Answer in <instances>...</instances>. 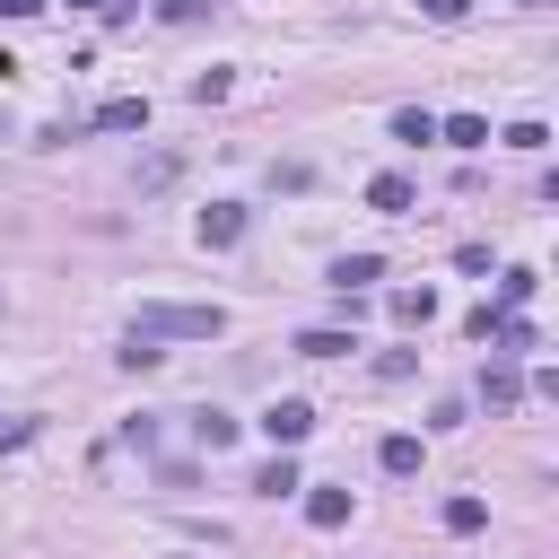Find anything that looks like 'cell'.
I'll use <instances>...</instances> for the list:
<instances>
[{
    "label": "cell",
    "instance_id": "cell-1",
    "mask_svg": "<svg viewBox=\"0 0 559 559\" xmlns=\"http://www.w3.org/2000/svg\"><path fill=\"white\" fill-rule=\"evenodd\" d=\"M131 332H148V341H218V332H227V314H218V306L157 297V306H140V323H131Z\"/></svg>",
    "mask_w": 559,
    "mask_h": 559
},
{
    "label": "cell",
    "instance_id": "cell-2",
    "mask_svg": "<svg viewBox=\"0 0 559 559\" xmlns=\"http://www.w3.org/2000/svg\"><path fill=\"white\" fill-rule=\"evenodd\" d=\"M253 428H262L271 445H306V437H314V402H297V393H280V402H271V411H262Z\"/></svg>",
    "mask_w": 559,
    "mask_h": 559
},
{
    "label": "cell",
    "instance_id": "cell-3",
    "mask_svg": "<svg viewBox=\"0 0 559 559\" xmlns=\"http://www.w3.org/2000/svg\"><path fill=\"white\" fill-rule=\"evenodd\" d=\"M192 236H201V245H210V253H227V245H236V236H245V201H210V210H201V227H192Z\"/></svg>",
    "mask_w": 559,
    "mask_h": 559
},
{
    "label": "cell",
    "instance_id": "cell-4",
    "mask_svg": "<svg viewBox=\"0 0 559 559\" xmlns=\"http://www.w3.org/2000/svg\"><path fill=\"white\" fill-rule=\"evenodd\" d=\"M96 131H148V96H105L96 105Z\"/></svg>",
    "mask_w": 559,
    "mask_h": 559
},
{
    "label": "cell",
    "instance_id": "cell-5",
    "mask_svg": "<svg viewBox=\"0 0 559 559\" xmlns=\"http://www.w3.org/2000/svg\"><path fill=\"white\" fill-rule=\"evenodd\" d=\"M367 280H384V253H341V262H332V288H341V297H358Z\"/></svg>",
    "mask_w": 559,
    "mask_h": 559
},
{
    "label": "cell",
    "instance_id": "cell-6",
    "mask_svg": "<svg viewBox=\"0 0 559 559\" xmlns=\"http://www.w3.org/2000/svg\"><path fill=\"white\" fill-rule=\"evenodd\" d=\"M393 323L428 332V323H437V288H428V280H419V288H393Z\"/></svg>",
    "mask_w": 559,
    "mask_h": 559
},
{
    "label": "cell",
    "instance_id": "cell-7",
    "mask_svg": "<svg viewBox=\"0 0 559 559\" xmlns=\"http://www.w3.org/2000/svg\"><path fill=\"white\" fill-rule=\"evenodd\" d=\"M480 402H489V411H515V402H524V376H515L507 358H498V367H480Z\"/></svg>",
    "mask_w": 559,
    "mask_h": 559
},
{
    "label": "cell",
    "instance_id": "cell-8",
    "mask_svg": "<svg viewBox=\"0 0 559 559\" xmlns=\"http://www.w3.org/2000/svg\"><path fill=\"white\" fill-rule=\"evenodd\" d=\"M306 524L314 533H341L349 524V489H306Z\"/></svg>",
    "mask_w": 559,
    "mask_h": 559
},
{
    "label": "cell",
    "instance_id": "cell-9",
    "mask_svg": "<svg viewBox=\"0 0 559 559\" xmlns=\"http://www.w3.org/2000/svg\"><path fill=\"white\" fill-rule=\"evenodd\" d=\"M358 341L341 332V323H314V332H297V358H349Z\"/></svg>",
    "mask_w": 559,
    "mask_h": 559
},
{
    "label": "cell",
    "instance_id": "cell-10",
    "mask_svg": "<svg viewBox=\"0 0 559 559\" xmlns=\"http://www.w3.org/2000/svg\"><path fill=\"white\" fill-rule=\"evenodd\" d=\"M367 210L402 218V210H411V175H376V183H367Z\"/></svg>",
    "mask_w": 559,
    "mask_h": 559
},
{
    "label": "cell",
    "instance_id": "cell-11",
    "mask_svg": "<svg viewBox=\"0 0 559 559\" xmlns=\"http://www.w3.org/2000/svg\"><path fill=\"white\" fill-rule=\"evenodd\" d=\"M157 358H166V341H148V332H131V341L114 349V367H122V376H148Z\"/></svg>",
    "mask_w": 559,
    "mask_h": 559
},
{
    "label": "cell",
    "instance_id": "cell-12",
    "mask_svg": "<svg viewBox=\"0 0 559 559\" xmlns=\"http://www.w3.org/2000/svg\"><path fill=\"white\" fill-rule=\"evenodd\" d=\"M236 428H245V419H227V411H192V437H201L210 454H227V445H236Z\"/></svg>",
    "mask_w": 559,
    "mask_h": 559
},
{
    "label": "cell",
    "instance_id": "cell-13",
    "mask_svg": "<svg viewBox=\"0 0 559 559\" xmlns=\"http://www.w3.org/2000/svg\"><path fill=\"white\" fill-rule=\"evenodd\" d=\"M253 489H262V498H288V489H306V480H297V463H288V445H280V454L253 472Z\"/></svg>",
    "mask_w": 559,
    "mask_h": 559
},
{
    "label": "cell",
    "instance_id": "cell-14",
    "mask_svg": "<svg viewBox=\"0 0 559 559\" xmlns=\"http://www.w3.org/2000/svg\"><path fill=\"white\" fill-rule=\"evenodd\" d=\"M437 140L445 148H489V122L480 114H454V122H437Z\"/></svg>",
    "mask_w": 559,
    "mask_h": 559
},
{
    "label": "cell",
    "instance_id": "cell-15",
    "mask_svg": "<svg viewBox=\"0 0 559 559\" xmlns=\"http://www.w3.org/2000/svg\"><path fill=\"white\" fill-rule=\"evenodd\" d=\"M376 463H384L393 480H411V472H419V437H384V445H376Z\"/></svg>",
    "mask_w": 559,
    "mask_h": 559
},
{
    "label": "cell",
    "instance_id": "cell-16",
    "mask_svg": "<svg viewBox=\"0 0 559 559\" xmlns=\"http://www.w3.org/2000/svg\"><path fill=\"white\" fill-rule=\"evenodd\" d=\"M393 140H411V148H419V140H437V114H419V105H402V114H393Z\"/></svg>",
    "mask_w": 559,
    "mask_h": 559
},
{
    "label": "cell",
    "instance_id": "cell-17",
    "mask_svg": "<svg viewBox=\"0 0 559 559\" xmlns=\"http://www.w3.org/2000/svg\"><path fill=\"white\" fill-rule=\"evenodd\" d=\"M533 288H542V271H524V262H515V271H498V306H524Z\"/></svg>",
    "mask_w": 559,
    "mask_h": 559
},
{
    "label": "cell",
    "instance_id": "cell-18",
    "mask_svg": "<svg viewBox=\"0 0 559 559\" xmlns=\"http://www.w3.org/2000/svg\"><path fill=\"white\" fill-rule=\"evenodd\" d=\"M480 524H489L480 498H445V533H480Z\"/></svg>",
    "mask_w": 559,
    "mask_h": 559
},
{
    "label": "cell",
    "instance_id": "cell-19",
    "mask_svg": "<svg viewBox=\"0 0 559 559\" xmlns=\"http://www.w3.org/2000/svg\"><path fill=\"white\" fill-rule=\"evenodd\" d=\"M210 9H218V0H157V17H166V26H201Z\"/></svg>",
    "mask_w": 559,
    "mask_h": 559
},
{
    "label": "cell",
    "instance_id": "cell-20",
    "mask_svg": "<svg viewBox=\"0 0 559 559\" xmlns=\"http://www.w3.org/2000/svg\"><path fill=\"white\" fill-rule=\"evenodd\" d=\"M419 17H428V26H463V17H472V0H419Z\"/></svg>",
    "mask_w": 559,
    "mask_h": 559
},
{
    "label": "cell",
    "instance_id": "cell-21",
    "mask_svg": "<svg viewBox=\"0 0 559 559\" xmlns=\"http://www.w3.org/2000/svg\"><path fill=\"white\" fill-rule=\"evenodd\" d=\"M227 87H236V79H227V70H201V79H192V105H218V96H227Z\"/></svg>",
    "mask_w": 559,
    "mask_h": 559
},
{
    "label": "cell",
    "instance_id": "cell-22",
    "mask_svg": "<svg viewBox=\"0 0 559 559\" xmlns=\"http://www.w3.org/2000/svg\"><path fill=\"white\" fill-rule=\"evenodd\" d=\"M507 148H524V157H533V148H550V131H542V122H507Z\"/></svg>",
    "mask_w": 559,
    "mask_h": 559
},
{
    "label": "cell",
    "instance_id": "cell-23",
    "mask_svg": "<svg viewBox=\"0 0 559 559\" xmlns=\"http://www.w3.org/2000/svg\"><path fill=\"white\" fill-rule=\"evenodd\" d=\"M70 9H96V17H131V0H70Z\"/></svg>",
    "mask_w": 559,
    "mask_h": 559
},
{
    "label": "cell",
    "instance_id": "cell-24",
    "mask_svg": "<svg viewBox=\"0 0 559 559\" xmlns=\"http://www.w3.org/2000/svg\"><path fill=\"white\" fill-rule=\"evenodd\" d=\"M35 9H44V0H0V17H35Z\"/></svg>",
    "mask_w": 559,
    "mask_h": 559
},
{
    "label": "cell",
    "instance_id": "cell-25",
    "mask_svg": "<svg viewBox=\"0 0 559 559\" xmlns=\"http://www.w3.org/2000/svg\"><path fill=\"white\" fill-rule=\"evenodd\" d=\"M515 9H550V0H515Z\"/></svg>",
    "mask_w": 559,
    "mask_h": 559
}]
</instances>
